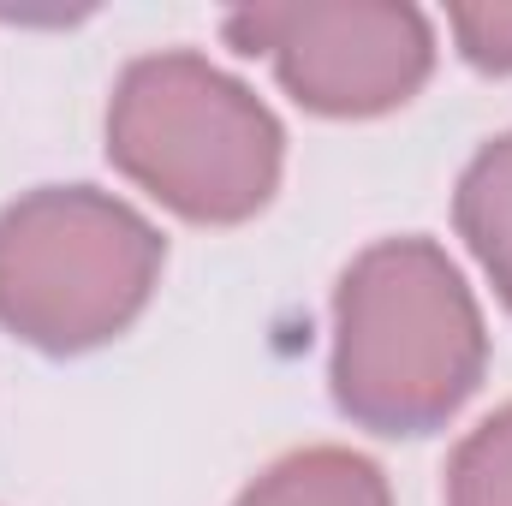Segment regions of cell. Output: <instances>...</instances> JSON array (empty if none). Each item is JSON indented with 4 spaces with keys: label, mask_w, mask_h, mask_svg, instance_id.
<instances>
[{
    "label": "cell",
    "mask_w": 512,
    "mask_h": 506,
    "mask_svg": "<svg viewBox=\"0 0 512 506\" xmlns=\"http://www.w3.org/2000/svg\"><path fill=\"white\" fill-rule=\"evenodd\" d=\"M489 370V328L435 239H382L334 292V405L376 435L441 429Z\"/></svg>",
    "instance_id": "cell-1"
},
{
    "label": "cell",
    "mask_w": 512,
    "mask_h": 506,
    "mask_svg": "<svg viewBox=\"0 0 512 506\" xmlns=\"http://www.w3.org/2000/svg\"><path fill=\"white\" fill-rule=\"evenodd\" d=\"M108 161L179 221L239 227L280 185L286 131L215 60L167 48L120 72L108 102Z\"/></svg>",
    "instance_id": "cell-2"
},
{
    "label": "cell",
    "mask_w": 512,
    "mask_h": 506,
    "mask_svg": "<svg viewBox=\"0 0 512 506\" xmlns=\"http://www.w3.org/2000/svg\"><path fill=\"white\" fill-rule=\"evenodd\" d=\"M161 233L96 185H42L0 209V328L48 358L108 346L161 280Z\"/></svg>",
    "instance_id": "cell-3"
},
{
    "label": "cell",
    "mask_w": 512,
    "mask_h": 506,
    "mask_svg": "<svg viewBox=\"0 0 512 506\" xmlns=\"http://www.w3.org/2000/svg\"><path fill=\"white\" fill-rule=\"evenodd\" d=\"M227 42L268 54L286 96L322 120H376L405 108L435 72V30L393 0H280L227 12Z\"/></svg>",
    "instance_id": "cell-4"
},
{
    "label": "cell",
    "mask_w": 512,
    "mask_h": 506,
    "mask_svg": "<svg viewBox=\"0 0 512 506\" xmlns=\"http://www.w3.org/2000/svg\"><path fill=\"white\" fill-rule=\"evenodd\" d=\"M239 506H393V495L376 459L352 447H304L274 459Z\"/></svg>",
    "instance_id": "cell-5"
},
{
    "label": "cell",
    "mask_w": 512,
    "mask_h": 506,
    "mask_svg": "<svg viewBox=\"0 0 512 506\" xmlns=\"http://www.w3.org/2000/svg\"><path fill=\"white\" fill-rule=\"evenodd\" d=\"M453 221L471 256L483 262V274L495 280L501 304L512 310V131L483 143L471 155V167L459 173L453 191Z\"/></svg>",
    "instance_id": "cell-6"
},
{
    "label": "cell",
    "mask_w": 512,
    "mask_h": 506,
    "mask_svg": "<svg viewBox=\"0 0 512 506\" xmlns=\"http://www.w3.org/2000/svg\"><path fill=\"white\" fill-rule=\"evenodd\" d=\"M447 506H512V405L483 417L447 459Z\"/></svg>",
    "instance_id": "cell-7"
},
{
    "label": "cell",
    "mask_w": 512,
    "mask_h": 506,
    "mask_svg": "<svg viewBox=\"0 0 512 506\" xmlns=\"http://www.w3.org/2000/svg\"><path fill=\"white\" fill-rule=\"evenodd\" d=\"M447 24L477 72H512V6H453Z\"/></svg>",
    "instance_id": "cell-8"
}]
</instances>
